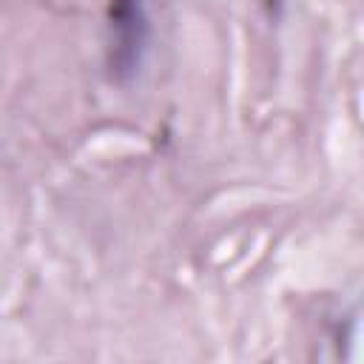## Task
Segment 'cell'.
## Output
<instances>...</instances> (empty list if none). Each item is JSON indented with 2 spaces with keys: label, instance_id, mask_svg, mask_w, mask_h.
I'll return each instance as SVG.
<instances>
[{
  "label": "cell",
  "instance_id": "1",
  "mask_svg": "<svg viewBox=\"0 0 364 364\" xmlns=\"http://www.w3.org/2000/svg\"><path fill=\"white\" fill-rule=\"evenodd\" d=\"M108 28H111V71L119 80L134 77L142 60L148 20L142 0H108Z\"/></svg>",
  "mask_w": 364,
  "mask_h": 364
}]
</instances>
